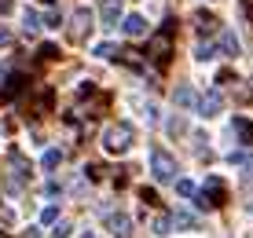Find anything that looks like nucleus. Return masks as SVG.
Instances as JSON below:
<instances>
[{
    "label": "nucleus",
    "mask_w": 253,
    "mask_h": 238,
    "mask_svg": "<svg viewBox=\"0 0 253 238\" xmlns=\"http://www.w3.org/2000/svg\"><path fill=\"white\" fill-rule=\"evenodd\" d=\"M132 143H136V128L128 125V121H118V125H110L107 136H103V147H107V154H125Z\"/></svg>",
    "instance_id": "obj_2"
},
{
    "label": "nucleus",
    "mask_w": 253,
    "mask_h": 238,
    "mask_svg": "<svg viewBox=\"0 0 253 238\" xmlns=\"http://www.w3.org/2000/svg\"><path fill=\"white\" fill-rule=\"evenodd\" d=\"M220 48H224V55H239L242 44H239V37H235V33H224V37H220Z\"/></svg>",
    "instance_id": "obj_18"
},
{
    "label": "nucleus",
    "mask_w": 253,
    "mask_h": 238,
    "mask_svg": "<svg viewBox=\"0 0 253 238\" xmlns=\"http://www.w3.org/2000/svg\"><path fill=\"white\" fill-rule=\"evenodd\" d=\"M228 161L231 165H242V169H253V154H246V151H231Z\"/></svg>",
    "instance_id": "obj_20"
},
{
    "label": "nucleus",
    "mask_w": 253,
    "mask_h": 238,
    "mask_svg": "<svg viewBox=\"0 0 253 238\" xmlns=\"http://www.w3.org/2000/svg\"><path fill=\"white\" fill-rule=\"evenodd\" d=\"M22 30H26V33H37V30H41V15L26 7V11H22Z\"/></svg>",
    "instance_id": "obj_17"
},
{
    "label": "nucleus",
    "mask_w": 253,
    "mask_h": 238,
    "mask_svg": "<svg viewBox=\"0 0 253 238\" xmlns=\"http://www.w3.org/2000/svg\"><path fill=\"white\" fill-rule=\"evenodd\" d=\"M151 172H154V180H158V183H169V180H176V158H172V154H165L162 151V147H154V151H151Z\"/></svg>",
    "instance_id": "obj_3"
},
{
    "label": "nucleus",
    "mask_w": 253,
    "mask_h": 238,
    "mask_svg": "<svg viewBox=\"0 0 253 238\" xmlns=\"http://www.w3.org/2000/svg\"><path fill=\"white\" fill-rule=\"evenodd\" d=\"M220 110H224V95H220V88H209L202 99H198V114H202V118H216Z\"/></svg>",
    "instance_id": "obj_5"
},
{
    "label": "nucleus",
    "mask_w": 253,
    "mask_h": 238,
    "mask_svg": "<svg viewBox=\"0 0 253 238\" xmlns=\"http://www.w3.org/2000/svg\"><path fill=\"white\" fill-rule=\"evenodd\" d=\"M169 132H172V136H180V132H187V125H184L180 118H172V121H169Z\"/></svg>",
    "instance_id": "obj_29"
},
{
    "label": "nucleus",
    "mask_w": 253,
    "mask_h": 238,
    "mask_svg": "<svg viewBox=\"0 0 253 238\" xmlns=\"http://www.w3.org/2000/svg\"><path fill=\"white\" fill-rule=\"evenodd\" d=\"M121 30H125L128 37H147V19L143 15H125V19H121Z\"/></svg>",
    "instance_id": "obj_8"
},
{
    "label": "nucleus",
    "mask_w": 253,
    "mask_h": 238,
    "mask_svg": "<svg viewBox=\"0 0 253 238\" xmlns=\"http://www.w3.org/2000/svg\"><path fill=\"white\" fill-rule=\"evenodd\" d=\"M22 84H26V77H22V74H11V77L4 81V88H0V103H11L15 95L22 92Z\"/></svg>",
    "instance_id": "obj_9"
},
{
    "label": "nucleus",
    "mask_w": 253,
    "mask_h": 238,
    "mask_svg": "<svg viewBox=\"0 0 253 238\" xmlns=\"http://www.w3.org/2000/svg\"><path fill=\"white\" fill-rule=\"evenodd\" d=\"M41 220H44V224H59V205H44Z\"/></svg>",
    "instance_id": "obj_25"
},
{
    "label": "nucleus",
    "mask_w": 253,
    "mask_h": 238,
    "mask_svg": "<svg viewBox=\"0 0 253 238\" xmlns=\"http://www.w3.org/2000/svg\"><path fill=\"white\" fill-rule=\"evenodd\" d=\"M41 165H44L48 172H51V169H59V165H63V151H55V147H51V151H44V158H41Z\"/></svg>",
    "instance_id": "obj_19"
},
{
    "label": "nucleus",
    "mask_w": 253,
    "mask_h": 238,
    "mask_svg": "<svg viewBox=\"0 0 253 238\" xmlns=\"http://www.w3.org/2000/svg\"><path fill=\"white\" fill-rule=\"evenodd\" d=\"M107 227L114 238H132V220H128L125 213H110L107 216Z\"/></svg>",
    "instance_id": "obj_6"
},
{
    "label": "nucleus",
    "mask_w": 253,
    "mask_h": 238,
    "mask_svg": "<svg viewBox=\"0 0 253 238\" xmlns=\"http://www.w3.org/2000/svg\"><path fill=\"white\" fill-rule=\"evenodd\" d=\"M213 55H216V48H213V44H195V59H198V63H209Z\"/></svg>",
    "instance_id": "obj_21"
},
{
    "label": "nucleus",
    "mask_w": 253,
    "mask_h": 238,
    "mask_svg": "<svg viewBox=\"0 0 253 238\" xmlns=\"http://www.w3.org/2000/svg\"><path fill=\"white\" fill-rule=\"evenodd\" d=\"M224 195H228V191H224V183L220 180H206V187L202 191H198V205H202V209H220L224 205Z\"/></svg>",
    "instance_id": "obj_4"
},
{
    "label": "nucleus",
    "mask_w": 253,
    "mask_h": 238,
    "mask_svg": "<svg viewBox=\"0 0 253 238\" xmlns=\"http://www.w3.org/2000/svg\"><path fill=\"white\" fill-rule=\"evenodd\" d=\"M139 198H143V205H158V191L151 187H139Z\"/></svg>",
    "instance_id": "obj_26"
},
{
    "label": "nucleus",
    "mask_w": 253,
    "mask_h": 238,
    "mask_svg": "<svg viewBox=\"0 0 253 238\" xmlns=\"http://www.w3.org/2000/svg\"><path fill=\"white\" fill-rule=\"evenodd\" d=\"M44 4H51V0H44Z\"/></svg>",
    "instance_id": "obj_36"
},
{
    "label": "nucleus",
    "mask_w": 253,
    "mask_h": 238,
    "mask_svg": "<svg viewBox=\"0 0 253 238\" xmlns=\"http://www.w3.org/2000/svg\"><path fill=\"white\" fill-rule=\"evenodd\" d=\"M11 169H15V176H19V180H26V176H30V161H26L19 151H11Z\"/></svg>",
    "instance_id": "obj_15"
},
{
    "label": "nucleus",
    "mask_w": 253,
    "mask_h": 238,
    "mask_svg": "<svg viewBox=\"0 0 253 238\" xmlns=\"http://www.w3.org/2000/svg\"><path fill=\"white\" fill-rule=\"evenodd\" d=\"M81 238H95V235H92V231H84V235H81Z\"/></svg>",
    "instance_id": "obj_35"
},
{
    "label": "nucleus",
    "mask_w": 253,
    "mask_h": 238,
    "mask_svg": "<svg viewBox=\"0 0 253 238\" xmlns=\"http://www.w3.org/2000/svg\"><path fill=\"white\" fill-rule=\"evenodd\" d=\"M51 238H70V224L66 220H59V224L51 227Z\"/></svg>",
    "instance_id": "obj_27"
},
{
    "label": "nucleus",
    "mask_w": 253,
    "mask_h": 238,
    "mask_svg": "<svg viewBox=\"0 0 253 238\" xmlns=\"http://www.w3.org/2000/svg\"><path fill=\"white\" fill-rule=\"evenodd\" d=\"M118 59H121V63H125L128 70H143V59H139V51H136V48H121V51H118Z\"/></svg>",
    "instance_id": "obj_13"
},
{
    "label": "nucleus",
    "mask_w": 253,
    "mask_h": 238,
    "mask_svg": "<svg viewBox=\"0 0 253 238\" xmlns=\"http://www.w3.org/2000/svg\"><path fill=\"white\" fill-rule=\"evenodd\" d=\"M172 33H176V22H165L158 33H154L151 37V51H147V55H151V63L158 66V70H165L169 66V55H172Z\"/></svg>",
    "instance_id": "obj_1"
},
{
    "label": "nucleus",
    "mask_w": 253,
    "mask_h": 238,
    "mask_svg": "<svg viewBox=\"0 0 253 238\" xmlns=\"http://www.w3.org/2000/svg\"><path fill=\"white\" fill-rule=\"evenodd\" d=\"M169 227H172V216H158L154 220V235H169Z\"/></svg>",
    "instance_id": "obj_24"
},
{
    "label": "nucleus",
    "mask_w": 253,
    "mask_h": 238,
    "mask_svg": "<svg viewBox=\"0 0 253 238\" xmlns=\"http://www.w3.org/2000/svg\"><path fill=\"white\" fill-rule=\"evenodd\" d=\"M88 26H92V11H88V7H77V11H74V30H70V37L81 40Z\"/></svg>",
    "instance_id": "obj_7"
},
{
    "label": "nucleus",
    "mask_w": 253,
    "mask_h": 238,
    "mask_svg": "<svg viewBox=\"0 0 253 238\" xmlns=\"http://www.w3.org/2000/svg\"><path fill=\"white\" fill-rule=\"evenodd\" d=\"M172 103H176V107H191V103H195V92H191L187 84H180L176 92H172Z\"/></svg>",
    "instance_id": "obj_16"
},
{
    "label": "nucleus",
    "mask_w": 253,
    "mask_h": 238,
    "mask_svg": "<svg viewBox=\"0 0 253 238\" xmlns=\"http://www.w3.org/2000/svg\"><path fill=\"white\" fill-rule=\"evenodd\" d=\"M4 44H11V30H7V26H0V48H4Z\"/></svg>",
    "instance_id": "obj_30"
},
{
    "label": "nucleus",
    "mask_w": 253,
    "mask_h": 238,
    "mask_svg": "<svg viewBox=\"0 0 253 238\" xmlns=\"http://www.w3.org/2000/svg\"><path fill=\"white\" fill-rule=\"evenodd\" d=\"M95 55L99 59H114V44H95Z\"/></svg>",
    "instance_id": "obj_28"
},
{
    "label": "nucleus",
    "mask_w": 253,
    "mask_h": 238,
    "mask_svg": "<svg viewBox=\"0 0 253 238\" xmlns=\"http://www.w3.org/2000/svg\"><path fill=\"white\" fill-rule=\"evenodd\" d=\"M37 55H41V63H51V59H59V48H55V44H41Z\"/></svg>",
    "instance_id": "obj_22"
},
{
    "label": "nucleus",
    "mask_w": 253,
    "mask_h": 238,
    "mask_svg": "<svg viewBox=\"0 0 253 238\" xmlns=\"http://www.w3.org/2000/svg\"><path fill=\"white\" fill-rule=\"evenodd\" d=\"M7 77H11V74H7V70H4V66H0V84H4V81H7Z\"/></svg>",
    "instance_id": "obj_33"
},
{
    "label": "nucleus",
    "mask_w": 253,
    "mask_h": 238,
    "mask_svg": "<svg viewBox=\"0 0 253 238\" xmlns=\"http://www.w3.org/2000/svg\"><path fill=\"white\" fill-rule=\"evenodd\" d=\"M4 11H11V0H0V15Z\"/></svg>",
    "instance_id": "obj_32"
},
{
    "label": "nucleus",
    "mask_w": 253,
    "mask_h": 238,
    "mask_svg": "<svg viewBox=\"0 0 253 238\" xmlns=\"http://www.w3.org/2000/svg\"><path fill=\"white\" fill-rule=\"evenodd\" d=\"M22 238H41V231H37V227H26V231H22Z\"/></svg>",
    "instance_id": "obj_31"
},
{
    "label": "nucleus",
    "mask_w": 253,
    "mask_h": 238,
    "mask_svg": "<svg viewBox=\"0 0 253 238\" xmlns=\"http://www.w3.org/2000/svg\"><path fill=\"white\" fill-rule=\"evenodd\" d=\"M195 26H198V33H206V37H209V33L216 30V15H206V11H198V15H195Z\"/></svg>",
    "instance_id": "obj_14"
},
{
    "label": "nucleus",
    "mask_w": 253,
    "mask_h": 238,
    "mask_svg": "<svg viewBox=\"0 0 253 238\" xmlns=\"http://www.w3.org/2000/svg\"><path fill=\"white\" fill-rule=\"evenodd\" d=\"M172 224L184 227V231H195V227H198V216L187 213V209H176V213H172Z\"/></svg>",
    "instance_id": "obj_12"
},
{
    "label": "nucleus",
    "mask_w": 253,
    "mask_h": 238,
    "mask_svg": "<svg viewBox=\"0 0 253 238\" xmlns=\"http://www.w3.org/2000/svg\"><path fill=\"white\" fill-rule=\"evenodd\" d=\"M176 195H184V198H195L198 195V187L191 180H176Z\"/></svg>",
    "instance_id": "obj_23"
},
{
    "label": "nucleus",
    "mask_w": 253,
    "mask_h": 238,
    "mask_svg": "<svg viewBox=\"0 0 253 238\" xmlns=\"http://www.w3.org/2000/svg\"><path fill=\"white\" fill-rule=\"evenodd\" d=\"M231 132L239 136V143H242V147H253V121H246V118H235Z\"/></svg>",
    "instance_id": "obj_11"
},
{
    "label": "nucleus",
    "mask_w": 253,
    "mask_h": 238,
    "mask_svg": "<svg viewBox=\"0 0 253 238\" xmlns=\"http://www.w3.org/2000/svg\"><path fill=\"white\" fill-rule=\"evenodd\" d=\"M99 19H103V26H118V19H121V0H103Z\"/></svg>",
    "instance_id": "obj_10"
},
{
    "label": "nucleus",
    "mask_w": 253,
    "mask_h": 238,
    "mask_svg": "<svg viewBox=\"0 0 253 238\" xmlns=\"http://www.w3.org/2000/svg\"><path fill=\"white\" fill-rule=\"evenodd\" d=\"M246 11H250V15H253V0H246Z\"/></svg>",
    "instance_id": "obj_34"
}]
</instances>
